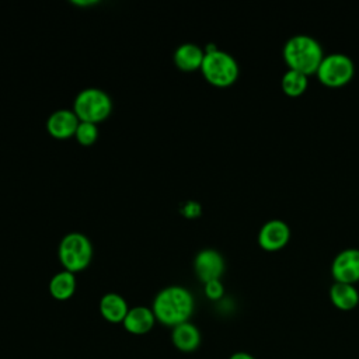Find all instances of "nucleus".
<instances>
[{
	"label": "nucleus",
	"instance_id": "nucleus-17",
	"mask_svg": "<svg viewBox=\"0 0 359 359\" xmlns=\"http://www.w3.org/2000/svg\"><path fill=\"white\" fill-rule=\"evenodd\" d=\"M309 86V76L293 69H287L282 79H280V87L285 94L289 97H299L302 95Z\"/></svg>",
	"mask_w": 359,
	"mask_h": 359
},
{
	"label": "nucleus",
	"instance_id": "nucleus-12",
	"mask_svg": "<svg viewBox=\"0 0 359 359\" xmlns=\"http://www.w3.org/2000/svg\"><path fill=\"white\" fill-rule=\"evenodd\" d=\"M171 342L180 352L191 353L196 351L202 342L201 331L191 321L178 324L171 330Z\"/></svg>",
	"mask_w": 359,
	"mask_h": 359
},
{
	"label": "nucleus",
	"instance_id": "nucleus-8",
	"mask_svg": "<svg viewBox=\"0 0 359 359\" xmlns=\"http://www.w3.org/2000/svg\"><path fill=\"white\" fill-rule=\"evenodd\" d=\"M224 268V258L215 248H203L194 258V269L202 283L220 279Z\"/></svg>",
	"mask_w": 359,
	"mask_h": 359
},
{
	"label": "nucleus",
	"instance_id": "nucleus-9",
	"mask_svg": "<svg viewBox=\"0 0 359 359\" xmlns=\"http://www.w3.org/2000/svg\"><path fill=\"white\" fill-rule=\"evenodd\" d=\"M290 240V227L282 219H269L258 230V244L266 251H278Z\"/></svg>",
	"mask_w": 359,
	"mask_h": 359
},
{
	"label": "nucleus",
	"instance_id": "nucleus-21",
	"mask_svg": "<svg viewBox=\"0 0 359 359\" xmlns=\"http://www.w3.org/2000/svg\"><path fill=\"white\" fill-rule=\"evenodd\" d=\"M229 359H257L254 355L248 353V352H244V351H238V352H234L229 356Z\"/></svg>",
	"mask_w": 359,
	"mask_h": 359
},
{
	"label": "nucleus",
	"instance_id": "nucleus-4",
	"mask_svg": "<svg viewBox=\"0 0 359 359\" xmlns=\"http://www.w3.org/2000/svg\"><path fill=\"white\" fill-rule=\"evenodd\" d=\"M203 77L213 86L227 87L233 84L238 77V63L229 52L216 49L205 53L202 66Z\"/></svg>",
	"mask_w": 359,
	"mask_h": 359
},
{
	"label": "nucleus",
	"instance_id": "nucleus-10",
	"mask_svg": "<svg viewBox=\"0 0 359 359\" xmlns=\"http://www.w3.org/2000/svg\"><path fill=\"white\" fill-rule=\"evenodd\" d=\"M80 123V119L72 109H57L55 111L46 121V129L50 136L56 139H69L72 137L77 126Z\"/></svg>",
	"mask_w": 359,
	"mask_h": 359
},
{
	"label": "nucleus",
	"instance_id": "nucleus-5",
	"mask_svg": "<svg viewBox=\"0 0 359 359\" xmlns=\"http://www.w3.org/2000/svg\"><path fill=\"white\" fill-rule=\"evenodd\" d=\"M73 111L80 122L98 123L111 114L112 101L109 95L100 88H84L76 95Z\"/></svg>",
	"mask_w": 359,
	"mask_h": 359
},
{
	"label": "nucleus",
	"instance_id": "nucleus-11",
	"mask_svg": "<svg viewBox=\"0 0 359 359\" xmlns=\"http://www.w3.org/2000/svg\"><path fill=\"white\" fill-rule=\"evenodd\" d=\"M156 323L157 321L151 307L135 306L129 309L125 320L122 321V325L125 331L132 335H144L153 330Z\"/></svg>",
	"mask_w": 359,
	"mask_h": 359
},
{
	"label": "nucleus",
	"instance_id": "nucleus-2",
	"mask_svg": "<svg viewBox=\"0 0 359 359\" xmlns=\"http://www.w3.org/2000/svg\"><path fill=\"white\" fill-rule=\"evenodd\" d=\"M282 56L289 69L310 76L317 72L324 57V52L314 36L309 34H296L285 42Z\"/></svg>",
	"mask_w": 359,
	"mask_h": 359
},
{
	"label": "nucleus",
	"instance_id": "nucleus-14",
	"mask_svg": "<svg viewBox=\"0 0 359 359\" xmlns=\"http://www.w3.org/2000/svg\"><path fill=\"white\" fill-rule=\"evenodd\" d=\"M205 57V50L196 43H181L174 52V63L184 72H194L201 69Z\"/></svg>",
	"mask_w": 359,
	"mask_h": 359
},
{
	"label": "nucleus",
	"instance_id": "nucleus-18",
	"mask_svg": "<svg viewBox=\"0 0 359 359\" xmlns=\"http://www.w3.org/2000/svg\"><path fill=\"white\" fill-rule=\"evenodd\" d=\"M74 136L81 146H91L97 140V136H98L97 125L90 123V122H80Z\"/></svg>",
	"mask_w": 359,
	"mask_h": 359
},
{
	"label": "nucleus",
	"instance_id": "nucleus-7",
	"mask_svg": "<svg viewBox=\"0 0 359 359\" xmlns=\"http://www.w3.org/2000/svg\"><path fill=\"white\" fill-rule=\"evenodd\" d=\"M334 282L355 285L359 282V248L346 247L337 252L331 262Z\"/></svg>",
	"mask_w": 359,
	"mask_h": 359
},
{
	"label": "nucleus",
	"instance_id": "nucleus-20",
	"mask_svg": "<svg viewBox=\"0 0 359 359\" xmlns=\"http://www.w3.org/2000/svg\"><path fill=\"white\" fill-rule=\"evenodd\" d=\"M181 213L185 216V217H196L201 215V205L198 202H194V201H188L182 209H181Z\"/></svg>",
	"mask_w": 359,
	"mask_h": 359
},
{
	"label": "nucleus",
	"instance_id": "nucleus-19",
	"mask_svg": "<svg viewBox=\"0 0 359 359\" xmlns=\"http://www.w3.org/2000/svg\"><path fill=\"white\" fill-rule=\"evenodd\" d=\"M203 292H205V296L209 299V300H220L224 294V286L222 283L220 279H215V280H209L206 283H203Z\"/></svg>",
	"mask_w": 359,
	"mask_h": 359
},
{
	"label": "nucleus",
	"instance_id": "nucleus-22",
	"mask_svg": "<svg viewBox=\"0 0 359 359\" xmlns=\"http://www.w3.org/2000/svg\"><path fill=\"white\" fill-rule=\"evenodd\" d=\"M74 4H79V6H90V4H95L94 0H90V1H72Z\"/></svg>",
	"mask_w": 359,
	"mask_h": 359
},
{
	"label": "nucleus",
	"instance_id": "nucleus-3",
	"mask_svg": "<svg viewBox=\"0 0 359 359\" xmlns=\"http://www.w3.org/2000/svg\"><path fill=\"white\" fill-rule=\"evenodd\" d=\"M57 255L62 266L66 271L72 273L80 272L90 265L93 258L91 241L83 233H69L62 238Z\"/></svg>",
	"mask_w": 359,
	"mask_h": 359
},
{
	"label": "nucleus",
	"instance_id": "nucleus-13",
	"mask_svg": "<svg viewBox=\"0 0 359 359\" xmlns=\"http://www.w3.org/2000/svg\"><path fill=\"white\" fill-rule=\"evenodd\" d=\"M129 311L126 300L118 293H105L100 300V313L102 318L112 324H122Z\"/></svg>",
	"mask_w": 359,
	"mask_h": 359
},
{
	"label": "nucleus",
	"instance_id": "nucleus-16",
	"mask_svg": "<svg viewBox=\"0 0 359 359\" xmlns=\"http://www.w3.org/2000/svg\"><path fill=\"white\" fill-rule=\"evenodd\" d=\"M76 292V276L74 273L63 269L55 273L49 282V293L56 300H67Z\"/></svg>",
	"mask_w": 359,
	"mask_h": 359
},
{
	"label": "nucleus",
	"instance_id": "nucleus-1",
	"mask_svg": "<svg viewBox=\"0 0 359 359\" xmlns=\"http://www.w3.org/2000/svg\"><path fill=\"white\" fill-rule=\"evenodd\" d=\"M195 309L192 293L180 285L161 289L153 299L151 310L156 321L174 328L178 324L189 321Z\"/></svg>",
	"mask_w": 359,
	"mask_h": 359
},
{
	"label": "nucleus",
	"instance_id": "nucleus-6",
	"mask_svg": "<svg viewBox=\"0 0 359 359\" xmlns=\"http://www.w3.org/2000/svg\"><path fill=\"white\" fill-rule=\"evenodd\" d=\"M355 74V65L351 56L341 52L324 55L316 76L328 87H341L351 81Z\"/></svg>",
	"mask_w": 359,
	"mask_h": 359
},
{
	"label": "nucleus",
	"instance_id": "nucleus-15",
	"mask_svg": "<svg viewBox=\"0 0 359 359\" xmlns=\"http://www.w3.org/2000/svg\"><path fill=\"white\" fill-rule=\"evenodd\" d=\"M330 300L337 309L349 311L359 304V290L355 285L334 282L330 287Z\"/></svg>",
	"mask_w": 359,
	"mask_h": 359
}]
</instances>
